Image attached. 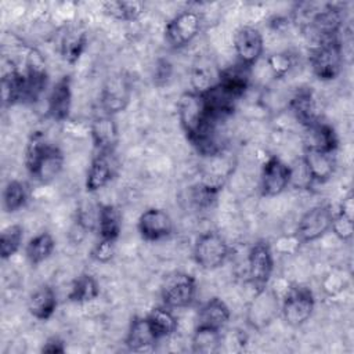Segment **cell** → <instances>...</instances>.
<instances>
[{
    "instance_id": "1",
    "label": "cell",
    "mask_w": 354,
    "mask_h": 354,
    "mask_svg": "<svg viewBox=\"0 0 354 354\" xmlns=\"http://www.w3.org/2000/svg\"><path fill=\"white\" fill-rule=\"evenodd\" d=\"M64 153L48 142L39 131L33 133L25 148V167L29 176L39 183H50L64 167Z\"/></svg>"
},
{
    "instance_id": "2",
    "label": "cell",
    "mask_w": 354,
    "mask_h": 354,
    "mask_svg": "<svg viewBox=\"0 0 354 354\" xmlns=\"http://www.w3.org/2000/svg\"><path fill=\"white\" fill-rule=\"evenodd\" d=\"M313 73L322 82L336 79L343 66V46L339 36L317 40L310 54Z\"/></svg>"
},
{
    "instance_id": "3",
    "label": "cell",
    "mask_w": 354,
    "mask_h": 354,
    "mask_svg": "<svg viewBox=\"0 0 354 354\" xmlns=\"http://www.w3.org/2000/svg\"><path fill=\"white\" fill-rule=\"evenodd\" d=\"M192 256L202 270L212 271L220 268L227 261L230 245L217 231H206L195 239Z\"/></svg>"
},
{
    "instance_id": "4",
    "label": "cell",
    "mask_w": 354,
    "mask_h": 354,
    "mask_svg": "<svg viewBox=\"0 0 354 354\" xmlns=\"http://www.w3.org/2000/svg\"><path fill=\"white\" fill-rule=\"evenodd\" d=\"M315 308V297L310 288L295 286L288 290L282 300L281 313L283 321L290 326H301L306 324Z\"/></svg>"
},
{
    "instance_id": "5",
    "label": "cell",
    "mask_w": 354,
    "mask_h": 354,
    "mask_svg": "<svg viewBox=\"0 0 354 354\" xmlns=\"http://www.w3.org/2000/svg\"><path fill=\"white\" fill-rule=\"evenodd\" d=\"M274 271V252L268 242L257 241L248 252V278L256 292L267 289Z\"/></svg>"
},
{
    "instance_id": "6",
    "label": "cell",
    "mask_w": 354,
    "mask_h": 354,
    "mask_svg": "<svg viewBox=\"0 0 354 354\" xmlns=\"http://www.w3.org/2000/svg\"><path fill=\"white\" fill-rule=\"evenodd\" d=\"M201 26L202 19L196 11L183 10L166 24L165 40L171 48H183L199 35Z\"/></svg>"
},
{
    "instance_id": "7",
    "label": "cell",
    "mask_w": 354,
    "mask_h": 354,
    "mask_svg": "<svg viewBox=\"0 0 354 354\" xmlns=\"http://www.w3.org/2000/svg\"><path fill=\"white\" fill-rule=\"evenodd\" d=\"M196 296V279L187 272H174L166 277L160 297L169 308H184L192 304Z\"/></svg>"
},
{
    "instance_id": "8",
    "label": "cell",
    "mask_w": 354,
    "mask_h": 354,
    "mask_svg": "<svg viewBox=\"0 0 354 354\" xmlns=\"http://www.w3.org/2000/svg\"><path fill=\"white\" fill-rule=\"evenodd\" d=\"M333 210L330 205H317L308 209L299 220L295 234L301 243H308L324 236L332 225Z\"/></svg>"
},
{
    "instance_id": "9",
    "label": "cell",
    "mask_w": 354,
    "mask_h": 354,
    "mask_svg": "<svg viewBox=\"0 0 354 354\" xmlns=\"http://www.w3.org/2000/svg\"><path fill=\"white\" fill-rule=\"evenodd\" d=\"M293 178L292 169L278 156H270L260 174V191L263 196H277L282 194Z\"/></svg>"
},
{
    "instance_id": "10",
    "label": "cell",
    "mask_w": 354,
    "mask_h": 354,
    "mask_svg": "<svg viewBox=\"0 0 354 354\" xmlns=\"http://www.w3.org/2000/svg\"><path fill=\"white\" fill-rule=\"evenodd\" d=\"M131 98L130 79L123 73L113 75L104 84L100 94L101 109L105 113L115 115L126 109Z\"/></svg>"
},
{
    "instance_id": "11",
    "label": "cell",
    "mask_w": 354,
    "mask_h": 354,
    "mask_svg": "<svg viewBox=\"0 0 354 354\" xmlns=\"http://www.w3.org/2000/svg\"><path fill=\"white\" fill-rule=\"evenodd\" d=\"M48 73L41 55L30 50L24 72V102H35L46 91Z\"/></svg>"
},
{
    "instance_id": "12",
    "label": "cell",
    "mask_w": 354,
    "mask_h": 354,
    "mask_svg": "<svg viewBox=\"0 0 354 354\" xmlns=\"http://www.w3.org/2000/svg\"><path fill=\"white\" fill-rule=\"evenodd\" d=\"M303 165L308 183L324 184L336 170L335 152L322 151L314 147H304Z\"/></svg>"
},
{
    "instance_id": "13",
    "label": "cell",
    "mask_w": 354,
    "mask_h": 354,
    "mask_svg": "<svg viewBox=\"0 0 354 354\" xmlns=\"http://www.w3.org/2000/svg\"><path fill=\"white\" fill-rule=\"evenodd\" d=\"M90 137L95 153L113 155L119 142V130L113 115L101 112L90 123Z\"/></svg>"
},
{
    "instance_id": "14",
    "label": "cell",
    "mask_w": 354,
    "mask_h": 354,
    "mask_svg": "<svg viewBox=\"0 0 354 354\" xmlns=\"http://www.w3.org/2000/svg\"><path fill=\"white\" fill-rule=\"evenodd\" d=\"M234 50L239 64L252 68L263 55L264 39L259 29L242 26L234 35Z\"/></svg>"
},
{
    "instance_id": "15",
    "label": "cell",
    "mask_w": 354,
    "mask_h": 354,
    "mask_svg": "<svg viewBox=\"0 0 354 354\" xmlns=\"http://www.w3.org/2000/svg\"><path fill=\"white\" fill-rule=\"evenodd\" d=\"M137 230L142 239L156 242L167 238L171 234L173 221L166 210L160 207H149L140 214Z\"/></svg>"
},
{
    "instance_id": "16",
    "label": "cell",
    "mask_w": 354,
    "mask_h": 354,
    "mask_svg": "<svg viewBox=\"0 0 354 354\" xmlns=\"http://www.w3.org/2000/svg\"><path fill=\"white\" fill-rule=\"evenodd\" d=\"M72 109V79L69 75L59 77L47 97V113L55 122H65Z\"/></svg>"
},
{
    "instance_id": "17",
    "label": "cell",
    "mask_w": 354,
    "mask_h": 354,
    "mask_svg": "<svg viewBox=\"0 0 354 354\" xmlns=\"http://www.w3.org/2000/svg\"><path fill=\"white\" fill-rule=\"evenodd\" d=\"M289 108L295 116V119L304 127H310L315 122H318V104L314 95V91L308 87L299 88L289 102Z\"/></svg>"
},
{
    "instance_id": "18",
    "label": "cell",
    "mask_w": 354,
    "mask_h": 354,
    "mask_svg": "<svg viewBox=\"0 0 354 354\" xmlns=\"http://www.w3.org/2000/svg\"><path fill=\"white\" fill-rule=\"evenodd\" d=\"M115 173L112 155L95 153L87 169L84 187L87 192H97L106 187Z\"/></svg>"
},
{
    "instance_id": "19",
    "label": "cell",
    "mask_w": 354,
    "mask_h": 354,
    "mask_svg": "<svg viewBox=\"0 0 354 354\" xmlns=\"http://www.w3.org/2000/svg\"><path fill=\"white\" fill-rule=\"evenodd\" d=\"M343 22V14L342 10L336 6H326L321 11H317L311 21L310 28L315 33L317 40L339 36V32L342 29Z\"/></svg>"
},
{
    "instance_id": "20",
    "label": "cell",
    "mask_w": 354,
    "mask_h": 354,
    "mask_svg": "<svg viewBox=\"0 0 354 354\" xmlns=\"http://www.w3.org/2000/svg\"><path fill=\"white\" fill-rule=\"evenodd\" d=\"M252 68L245 66L239 62L221 69L217 75V83L232 94L235 98H241L249 87Z\"/></svg>"
},
{
    "instance_id": "21",
    "label": "cell",
    "mask_w": 354,
    "mask_h": 354,
    "mask_svg": "<svg viewBox=\"0 0 354 354\" xmlns=\"http://www.w3.org/2000/svg\"><path fill=\"white\" fill-rule=\"evenodd\" d=\"M230 317L231 311L225 301L220 297H212L201 306L196 314L195 326H206L221 330L230 321Z\"/></svg>"
},
{
    "instance_id": "22",
    "label": "cell",
    "mask_w": 354,
    "mask_h": 354,
    "mask_svg": "<svg viewBox=\"0 0 354 354\" xmlns=\"http://www.w3.org/2000/svg\"><path fill=\"white\" fill-rule=\"evenodd\" d=\"M1 73V98L4 106L24 102V72L10 59Z\"/></svg>"
},
{
    "instance_id": "23",
    "label": "cell",
    "mask_w": 354,
    "mask_h": 354,
    "mask_svg": "<svg viewBox=\"0 0 354 354\" xmlns=\"http://www.w3.org/2000/svg\"><path fill=\"white\" fill-rule=\"evenodd\" d=\"M57 306V295L48 285L39 286L30 293L28 299V311L33 318L39 321L50 319L54 315Z\"/></svg>"
},
{
    "instance_id": "24",
    "label": "cell",
    "mask_w": 354,
    "mask_h": 354,
    "mask_svg": "<svg viewBox=\"0 0 354 354\" xmlns=\"http://www.w3.org/2000/svg\"><path fill=\"white\" fill-rule=\"evenodd\" d=\"M158 342L145 317H134L130 321L124 344L131 351H144L151 348Z\"/></svg>"
},
{
    "instance_id": "25",
    "label": "cell",
    "mask_w": 354,
    "mask_h": 354,
    "mask_svg": "<svg viewBox=\"0 0 354 354\" xmlns=\"http://www.w3.org/2000/svg\"><path fill=\"white\" fill-rule=\"evenodd\" d=\"M87 33L80 28H69L61 39L59 51L65 62L69 65L77 64L87 47Z\"/></svg>"
},
{
    "instance_id": "26",
    "label": "cell",
    "mask_w": 354,
    "mask_h": 354,
    "mask_svg": "<svg viewBox=\"0 0 354 354\" xmlns=\"http://www.w3.org/2000/svg\"><path fill=\"white\" fill-rule=\"evenodd\" d=\"M97 230L100 238L115 242L118 241L122 231V214L115 205H100Z\"/></svg>"
},
{
    "instance_id": "27",
    "label": "cell",
    "mask_w": 354,
    "mask_h": 354,
    "mask_svg": "<svg viewBox=\"0 0 354 354\" xmlns=\"http://www.w3.org/2000/svg\"><path fill=\"white\" fill-rule=\"evenodd\" d=\"M54 249V236L48 231H41L28 241L25 246V256L30 266H39L53 254Z\"/></svg>"
},
{
    "instance_id": "28",
    "label": "cell",
    "mask_w": 354,
    "mask_h": 354,
    "mask_svg": "<svg viewBox=\"0 0 354 354\" xmlns=\"http://www.w3.org/2000/svg\"><path fill=\"white\" fill-rule=\"evenodd\" d=\"M307 141L306 147H314L322 151L335 152L337 148V136L333 127L321 119L306 129Z\"/></svg>"
},
{
    "instance_id": "29",
    "label": "cell",
    "mask_w": 354,
    "mask_h": 354,
    "mask_svg": "<svg viewBox=\"0 0 354 354\" xmlns=\"http://www.w3.org/2000/svg\"><path fill=\"white\" fill-rule=\"evenodd\" d=\"M145 318L158 340L169 337L177 330V318L173 314L171 308L166 306L153 307L145 315Z\"/></svg>"
},
{
    "instance_id": "30",
    "label": "cell",
    "mask_w": 354,
    "mask_h": 354,
    "mask_svg": "<svg viewBox=\"0 0 354 354\" xmlns=\"http://www.w3.org/2000/svg\"><path fill=\"white\" fill-rule=\"evenodd\" d=\"M100 296V285L97 279L83 272L79 277H76L71 285V290L68 293V299L72 303H90L95 300Z\"/></svg>"
},
{
    "instance_id": "31",
    "label": "cell",
    "mask_w": 354,
    "mask_h": 354,
    "mask_svg": "<svg viewBox=\"0 0 354 354\" xmlns=\"http://www.w3.org/2000/svg\"><path fill=\"white\" fill-rule=\"evenodd\" d=\"M104 11L115 19L119 21H137L144 10L145 4L138 0H116V1H105L102 4Z\"/></svg>"
},
{
    "instance_id": "32",
    "label": "cell",
    "mask_w": 354,
    "mask_h": 354,
    "mask_svg": "<svg viewBox=\"0 0 354 354\" xmlns=\"http://www.w3.org/2000/svg\"><path fill=\"white\" fill-rule=\"evenodd\" d=\"M191 344L194 353H217L221 347V330L206 326H195Z\"/></svg>"
},
{
    "instance_id": "33",
    "label": "cell",
    "mask_w": 354,
    "mask_h": 354,
    "mask_svg": "<svg viewBox=\"0 0 354 354\" xmlns=\"http://www.w3.org/2000/svg\"><path fill=\"white\" fill-rule=\"evenodd\" d=\"M28 202V188L21 180H10L3 189V207L7 213L22 209Z\"/></svg>"
},
{
    "instance_id": "34",
    "label": "cell",
    "mask_w": 354,
    "mask_h": 354,
    "mask_svg": "<svg viewBox=\"0 0 354 354\" xmlns=\"http://www.w3.org/2000/svg\"><path fill=\"white\" fill-rule=\"evenodd\" d=\"M24 242V227L12 224L6 227L0 234V256L3 260L11 259L18 253Z\"/></svg>"
},
{
    "instance_id": "35",
    "label": "cell",
    "mask_w": 354,
    "mask_h": 354,
    "mask_svg": "<svg viewBox=\"0 0 354 354\" xmlns=\"http://www.w3.org/2000/svg\"><path fill=\"white\" fill-rule=\"evenodd\" d=\"M267 65L275 77H283L293 66V58L289 53H275L267 58Z\"/></svg>"
},
{
    "instance_id": "36",
    "label": "cell",
    "mask_w": 354,
    "mask_h": 354,
    "mask_svg": "<svg viewBox=\"0 0 354 354\" xmlns=\"http://www.w3.org/2000/svg\"><path fill=\"white\" fill-rule=\"evenodd\" d=\"M354 218L333 212V220L330 230L340 241H348L354 232Z\"/></svg>"
},
{
    "instance_id": "37",
    "label": "cell",
    "mask_w": 354,
    "mask_h": 354,
    "mask_svg": "<svg viewBox=\"0 0 354 354\" xmlns=\"http://www.w3.org/2000/svg\"><path fill=\"white\" fill-rule=\"evenodd\" d=\"M115 243V241L100 238V241L91 249V259L98 263H108L113 257Z\"/></svg>"
},
{
    "instance_id": "38",
    "label": "cell",
    "mask_w": 354,
    "mask_h": 354,
    "mask_svg": "<svg viewBox=\"0 0 354 354\" xmlns=\"http://www.w3.org/2000/svg\"><path fill=\"white\" fill-rule=\"evenodd\" d=\"M301 242L300 239L296 236V234H290V235H283V236H279L277 241H275V250L278 253H282V254H293L299 250Z\"/></svg>"
},
{
    "instance_id": "39",
    "label": "cell",
    "mask_w": 354,
    "mask_h": 354,
    "mask_svg": "<svg viewBox=\"0 0 354 354\" xmlns=\"http://www.w3.org/2000/svg\"><path fill=\"white\" fill-rule=\"evenodd\" d=\"M171 76V64L167 59H158L155 72H153V82L156 84H165Z\"/></svg>"
},
{
    "instance_id": "40",
    "label": "cell",
    "mask_w": 354,
    "mask_h": 354,
    "mask_svg": "<svg viewBox=\"0 0 354 354\" xmlns=\"http://www.w3.org/2000/svg\"><path fill=\"white\" fill-rule=\"evenodd\" d=\"M65 343L62 339H59L58 336H51L48 337L43 347H41V353H48V354H58V353H65Z\"/></svg>"
},
{
    "instance_id": "41",
    "label": "cell",
    "mask_w": 354,
    "mask_h": 354,
    "mask_svg": "<svg viewBox=\"0 0 354 354\" xmlns=\"http://www.w3.org/2000/svg\"><path fill=\"white\" fill-rule=\"evenodd\" d=\"M337 213L343 214V216H347V217H351L354 218V201H353V194H347L342 202L339 203V207L336 210Z\"/></svg>"
}]
</instances>
